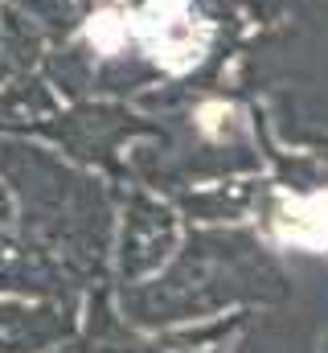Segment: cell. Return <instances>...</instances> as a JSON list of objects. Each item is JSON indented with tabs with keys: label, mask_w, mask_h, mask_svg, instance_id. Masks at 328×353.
Listing matches in <instances>:
<instances>
[{
	"label": "cell",
	"mask_w": 328,
	"mask_h": 353,
	"mask_svg": "<svg viewBox=\"0 0 328 353\" xmlns=\"http://www.w3.org/2000/svg\"><path fill=\"white\" fill-rule=\"evenodd\" d=\"M86 33H90V41H94L99 50H107V54H111V50L119 46V37H123V21H119V17H111V12H103V17H94V21H90V29H86Z\"/></svg>",
	"instance_id": "6da1fadb"
}]
</instances>
